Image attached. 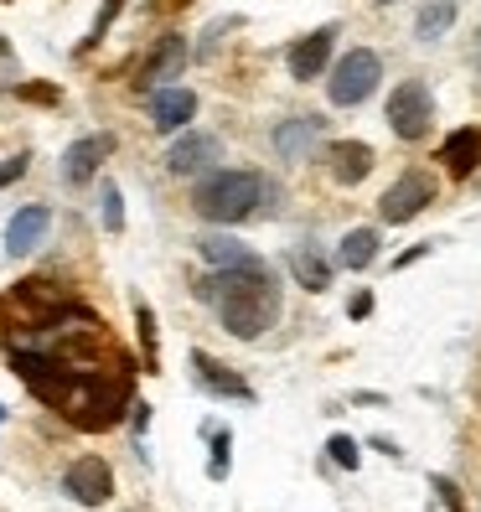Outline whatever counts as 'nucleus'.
Wrapping results in <instances>:
<instances>
[{"label": "nucleus", "mask_w": 481, "mask_h": 512, "mask_svg": "<svg viewBox=\"0 0 481 512\" xmlns=\"http://www.w3.org/2000/svg\"><path fill=\"white\" fill-rule=\"evenodd\" d=\"M11 368L32 394L57 409L73 430H114L125 409H135V388H130V363L119 368H78L63 363L52 352H32V347H11Z\"/></svg>", "instance_id": "nucleus-1"}, {"label": "nucleus", "mask_w": 481, "mask_h": 512, "mask_svg": "<svg viewBox=\"0 0 481 512\" xmlns=\"http://www.w3.org/2000/svg\"><path fill=\"white\" fill-rule=\"evenodd\" d=\"M192 290H197V300H207V306L218 311L223 331L238 342H259L264 331L280 321V290H275L264 264L213 269V275H202Z\"/></svg>", "instance_id": "nucleus-2"}, {"label": "nucleus", "mask_w": 481, "mask_h": 512, "mask_svg": "<svg viewBox=\"0 0 481 512\" xmlns=\"http://www.w3.org/2000/svg\"><path fill=\"white\" fill-rule=\"evenodd\" d=\"M269 192L275 187H269L259 171H213L207 182H197L192 207L207 223H244L269 202Z\"/></svg>", "instance_id": "nucleus-3"}, {"label": "nucleus", "mask_w": 481, "mask_h": 512, "mask_svg": "<svg viewBox=\"0 0 481 512\" xmlns=\"http://www.w3.org/2000/svg\"><path fill=\"white\" fill-rule=\"evenodd\" d=\"M383 78V63H378V52L373 47H352L342 63L332 68V78H326V94H332L337 109H352V104H363L373 99V88Z\"/></svg>", "instance_id": "nucleus-4"}, {"label": "nucleus", "mask_w": 481, "mask_h": 512, "mask_svg": "<svg viewBox=\"0 0 481 512\" xmlns=\"http://www.w3.org/2000/svg\"><path fill=\"white\" fill-rule=\"evenodd\" d=\"M435 125V99L419 78H404L394 94H388V130L399 140H425Z\"/></svg>", "instance_id": "nucleus-5"}, {"label": "nucleus", "mask_w": 481, "mask_h": 512, "mask_svg": "<svg viewBox=\"0 0 481 512\" xmlns=\"http://www.w3.org/2000/svg\"><path fill=\"white\" fill-rule=\"evenodd\" d=\"M430 202H435V182H430V176H425V171H404L399 182L383 192L378 218H383V223H414Z\"/></svg>", "instance_id": "nucleus-6"}, {"label": "nucleus", "mask_w": 481, "mask_h": 512, "mask_svg": "<svg viewBox=\"0 0 481 512\" xmlns=\"http://www.w3.org/2000/svg\"><path fill=\"white\" fill-rule=\"evenodd\" d=\"M63 492H68L78 507H104L109 492H114V471H109V461H99V456H78V461L63 471Z\"/></svg>", "instance_id": "nucleus-7"}, {"label": "nucleus", "mask_w": 481, "mask_h": 512, "mask_svg": "<svg viewBox=\"0 0 481 512\" xmlns=\"http://www.w3.org/2000/svg\"><path fill=\"white\" fill-rule=\"evenodd\" d=\"M332 47H337V26H316L311 37H300L295 47H290V78L295 83H316L321 73H326V63H332Z\"/></svg>", "instance_id": "nucleus-8"}, {"label": "nucleus", "mask_w": 481, "mask_h": 512, "mask_svg": "<svg viewBox=\"0 0 481 512\" xmlns=\"http://www.w3.org/2000/svg\"><path fill=\"white\" fill-rule=\"evenodd\" d=\"M114 156V135H83L63 150V182L68 187H83V182H94L99 166Z\"/></svg>", "instance_id": "nucleus-9"}, {"label": "nucleus", "mask_w": 481, "mask_h": 512, "mask_svg": "<svg viewBox=\"0 0 481 512\" xmlns=\"http://www.w3.org/2000/svg\"><path fill=\"white\" fill-rule=\"evenodd\" d=\"M187 57H192V47H187V37H161L156 47L145 52V63H140V88H166V78H182V68H187Z\"/></svg>", "instance_id": "nucleus-10"}, {"label": "nucleus", "mask_w": 481, "mask_h": 512, "mask_svg": "<svg viewBox=\"0 0 481 512\" xmlns=\"http://www.w3.org/2000/svg\"><path fill=\"white\" fill-rule=\"evenodd\" d=\"M218 161H223V140H218V135H202V130L182 135V140H176V145L166 150L171 176H197V171L218 166Z\"/></svg>", "instance_id": "nucleus-11"}, {"label": "nucleus", "mask_w": 481, "mask_h": 512, "mask_svg": "<svg viewBox=\"0 0 481 512\" xmlns=\"http://www.w3.org/2000/svg\"><path fill=\"white\" fill-rule=\"evenodd\" d=\"M192 114H197V94H192V88H156V94H150V125H156L161 135L187 130Z\"/></svg>", "instance_id": "nucleus-12"}, {"label": "nucleus", "mask_w": 481, "mask_h": 512, "mask_svg": "<svg viewBox=\"0 0 481 512\" xmlns=\"http://www.w3.org/2000/svg\"><path fill=\"white\" fill-rule=\"evenodd\" d=\"M326 171H332V182L357 187L373 171V145H363V140H332V145H326Z\"/></svg>", "instance_id": "nucleus-13"}, {"label": "nucleus", "mask_w": 481, "mask_h": 512, "mask_svg": "<svg viewBox=\"0 0 481 512\" xmlns=\"http://www.w3.org/2000/svg\"><path fill=\"white\" fill-rule=\"evenodd\" d=\"M47 228H52V213L42 202H32V207H21V213L11 218V228H6V254L11 259H26L42 238H47Z\"/></svg>", "instance_id": "nucleus-14"}, {"label": "nucleus", "mask_w": 481, "mask_h": 512, "mask_svg": "<svg viewBox=\"0 0 481 512\" xmlns=\"http://www.w3.org/2000/svg\"><path fill=\"white\" fill-rule=\"evenodd\" d=\"M192 373H197V383L207 388V394H218V399H254V388L238 373H228L218 357H207V352H192Z\"/></svg>", "instance_id": "nucleus-15"}, {"label": "nucleus", "mask_w": 481, "mask_h": 512, "mask_svg": "<svg viewBox=\"0 0 481 512\" xmlns=\"http://www.w3.org/2000/svg\"><path fill=\"white\" fill-rule=\"evenodd\" d=\"M440 161H445L450 176H471V171L481 166V130H476V125L450 130L445 145H440Z\"/></svg>", "instance_id": "nucleus-16"}, {"label": "nucleus", "mask_w": 481, "mask_h": 512, "mask_svg": "<svg viewBox=\"0 0 481 512\" xmlns=\"http://www.w3.org/2000/svg\"><path fill=\"white\" fill-rule=\"evenodd\" d=\"M316 140H321V119H311V114L285 119V125L275 130V150H280L285 161H306L311 150H316Z\"/></svg>", "instance_id": "nucleus-17"}, {"label": "nucleus", "mask_w": 481, "mask_h": 512, "mask_svg": "<svg viewBox=\"0 0 481 512\" xmlns=\"http://www.w3.org/2000/svg\"><path fill=\"white\" fill-rule=\"evenodd\" d=\"M197 254L213 264V269H238V264H259V254L249 244H238V238L228 233H202L197 238Z\"/></svg>", "instance_id": "nucleus-18"}, {"label": "nucleus", "mask_w": 481, "mask_h": 512, "mask_svg": "<svg viewBox=\"0 0 481 512\" xmlns=\"http://www.w3.org/2000/svg\"><path fill=\"white\" fill-rule=\"evenodd\" d=\"M290 275H295V285H306L311 295H321L326 285H332V264H326L316 249H290Z\"/></svg>", "instance_id": "nucleus-19"}, {"label": "nucleus", "mask_w": 481, "mask_h": 512, "mask_svg": "<svg viewBox=\"0 0 481 512\" xmlns=\"http://www.w3.org/2000/svg\"><path fill=\"white\" fill-rule=\"evenodd\" d=\"M456 0H425L419 6V16H414V37L419 42H435V37H445L450 32V21H456Z\"/></svg>", "instance_id": "nucleus-20"}, {"label": "nucleus", "mask_w": 481, "mask_h": 512, "mask_svg": "<svg viewBox=\"0 0 481 512\" xmlns=\"http://www.w3.org/2000/svg\"><path fill=\"white\" fill-rule=\"evenodd\" d=\"M337 259H342L347 269H368V264L378 259V233H373V228H352V233L342 238Z\"/></svg>", "instance_id": "nucleus-21"}, {"label": "nucleus", "mask_w": 481, "mask_h": 512, "mask_svg": "<svg viewBox=\"0 0 481 512\" xmlns=\"http://www.w3.org/2000/svg\"><path fill=\"white\" fill-rule=\"evenodd\" d=\"M135 326H140V347H145V368L161 373V347H156V316H150L145 300H135Z\"/></svg>", "instance_id": "nucleus-22"}, {"label": "nucleus", "mask_w": 481, "mask_h": 512, "mask_svg": "<svg viewBox=\"0 0 481 512\" xmlns=\"http://www.w3.org/2000/svg\"><path fill=\"white\" fill-rule=\"evenodd\" d=\"M119 11H125V0H104L99 16H94V26H88V37H83V52H88V47H99V42L109 37V26H114V16H119Z\"/></svg>", "instance_id": "nucleus-23"}, {"label": "nucleus", "mask_w": 481, "mask_h": 512, "mask_svg": "<svg viewBox=\"0 0 481 512\" xmlns=\"http://www.w3.org/2000/svg\"><path fill=\"white\" fill-rule=\"evenodd\" d=\"M99 202H104V228H109V233H119V228H125V197H119V187L109 182Z\"/></svg>", "instance_id": "nucleus-24"}, {"label": "nucleus", "mask_w": 481, "mask_h": 512, "mask_svg": "<svg viewBox=\"0 0 481 512\" xmlns=\"http://www.w3.org/2000/svg\"><path fill=\"white\" fill-rule=\"evenodd\" d=\"M326 450H332V461H337V466L357 471V440H352V435H332V440H326Z\"/></svg>", "instance_id": "nucleus-25"}, {"label": "nucleus", "mask_w": 481, "mask_h": 512, "mask_svg": "<svg viewBox=\"0 0 481 512\" xmlns=\"http://www.w3.org/2000/svg\"><path fill=\"white\" fill-rule=\"evenodd\" d=\"M16 94L21 99H37V104H57V88H47V83H21Z\"/></svg>", "instance_id": "nucleus-26"}, {"label": "nucleus", "mask_w": 481, "mask_h": 512, "mask_svg": "<svg viewBox=\"0 0 481 512\" xmlns=\"http://www.w3.org/2000/svg\"><path fill=\"white\" fill-rule=\"evenodd\" d=\"M435 492L445 497V507H450V512H466V507H461V492H456V481H445V476H435Z\"/></svg>", "instance_id": "nucleus-27"}, {"label": "nucleus", "mask_w": 481, "mask_h": 512, "mask_svg": "<svg viewBox=\"0 0 481 512\" xmlns=\"http://www.w3.org/2000/svg\"><path fill=\"white\" fill-rule=\"evenodd\" d=\"M213 476H223L228 471V435H213V466H207Z\"/></svg>", "instance_id": "nucleus-28"}, {"label": "nucleus", "mask_w": 481, "mask_h": 512, "mask_svg": "<svg viewBox=\"0 0 481 512\" xmlns=\"http://www.w3.org/2000/svg\"><path fill=\"white\" fill-rule=\"evenodd\" d=\"M368 311H373V295H352V306H347V316H352V321H363Z\"/></svg>", "instance_id": "nucleus-29"}, {"label": "nucleus", "mask_w": 481, "mask_h": 512, "mask_svg": "<svg viewBox=\"0 0 481 512\" xmlns=\"http://www.w3.org/2000/svg\"><path fill=\"white\" fill-rule=\"evenodd\" d=\"M26 171V156H16V161H6V166H0V187H6V182H16V176Z\"/></svg>", "instance_id": "nucleus-30"}, {"label": "nucleus", "mask_w": 481, "mask_h": 512, "mask_svg": "<svg viewBox=\"0 0 481 512\" xmlns=\"http://www.w3.org/2000/svg\"><path fill=\"white\" fill-rule=\"evenodd\" d=\"M182 6H192V0H156V11H182Z\"/></svg>", "instance_id": "nucleus-31"}, {"label": "nucleus", "mask_w": 481, "mask_h": 512, "mask_svg": "<svg viewBox=\"0 0 481 512\" xmlns=\"http://www.w3.org/2000/svg\"><path fill=\"white\" fill-rule=\"evenodd\" d=\"M476 63H481V42H476Z\"/></svg>", "instance_id": "nucleus-32"}, {"label": "nucleus", "mask_w": 481, "mask_h": 512, "mask_svg": "<svg viewBox=\"0 0 481 512\" xmlns=\"http://www.w3.org/2000/svg\"><path fill=\"white\" fill-rule=\"evenodd\" d=\"M378 6H394V0H378Z\"/></svg>", "instance_id": "nucleus-33"}, {"label": "nucleus", "mask_w": 481, "mask_h": 512, "mask_svg": "<svg viewBox=\"0 0 481 512\" xmlns=\"http://www.w3.org/2000/svg\"><path fill=\"white\" fill-rule=\"evenodd\" d=\"M0 419H6V409H0Z\"/></svg>", "instance_id": "nucleus-34"}]
</instances>
